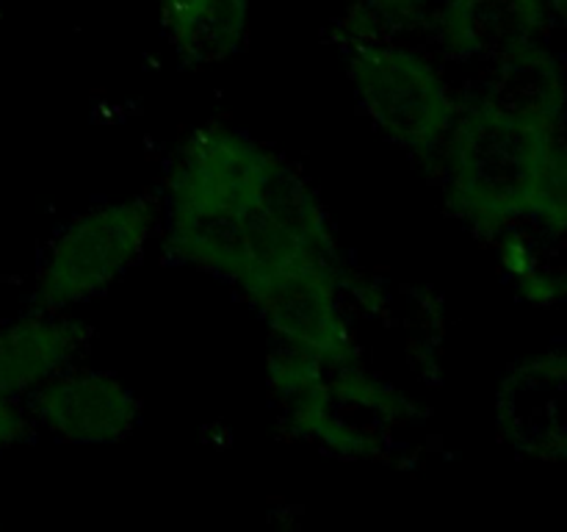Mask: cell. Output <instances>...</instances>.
<instances>
[{
    "label": "cell",
    "mask_w": 567,
    "mask_h": 532,
    "mask_svg": "<svg viewBox=\"0 0 567 532\" xmlns=\"http://www.w3.org/2000/svg\"><path fill=\"white\" fill-rule=\"evenodd\" d=\"M31 421L66 443H114L138 421V399L116 375L72 364L28 393Z\"/></svg>",
    "instance_id": "cell-4"
},
{
    "label": "cell",
    "mask_w": 567,
    "mask_h": 532,
    "mask_svg": "<svg viewBox=\"0 0 567 532\" xmlns=\"http://www.w3.org/2000/svg\"><path fill=\"white\" fill-rule=\"evenodd\" d=\"M28 424H31V413L20 402V397L0 391V449L20 441L28 432Z\"/></svg>",
    "instance_id": "cell-7"
},
{
    "label": "cell",
    "mask_w": 567,
    "mask_h": 532,
    "mask_svg": "<svg viewBox=\"0 0 567 532\" xmlns=\"http://www.w3.org/2000/svg\"><path fill=\"white\" fill-rule=\"evenodd\" d=\"M291 166L238 127L210 122L188 133L164 188L166 247L225 280L238 238L264 214Z\"/></svg>",
    "instance_id": "cell-1"
},
{
    "label": "cell",
    "mask_w": 567,
    "mask_h": 532,
    "mask_svg": "<svg viewBox=\"0 0 567 532\" xmlns=\"http://www.w3.org/2000/svg\"><path fill=\"white\" fill-rule=\"evenodd\" d=\"M89 327L70 310L37 308L0 327V391L28 397L86 349Z\"/></svg>",
    "instance_id": "cell-5"
},
{
    "label": "cell",
    "mask_w": 567,
    "mask_h": 532,
    "mask_svg": "<svg viewBox=\"0 0 567 532\" xmlns=\"http://www.w3.org/2000/svg\"><path fill=\"white\" fill-rule=\"evenodd\" d=\"M441 0H358L347 20L341 22L343 42H369V39H399L415 28L430 25Z\"/></svg>",
    "instance_id": "cell-6"
},
{
    "label": "cell",
    "mask_w": 567,
    "mask_h": 532,
    "mask_svg": "<svg viewBox=\"0 0 567 532\" xmlns=\"http://www.w3.org/2000/svg\"><path fill=\"white\" fill-rule=\"evenodd\" d=\"M158 208L147 197L97 203L66 222L37 269V305L75 310L114 286L147 249Z\"/></svg>",
    "instance_id": "cell-3"
},
{
    "label": "cell",
    "mask_w": 567,
    "mask_h": 532,
    "mask_svg": "<svg viewBox=\"0 0 567 532\" xmlns=\"http://www.w3.org/2000/svg\"><path fill=\"white\" fill-rule=\"evenodd\" d=\"M347 48L349 81L377 131L421 164H435L460 111V94L443 66L402 39Z\"/></svg>",
    "instance_id": "cell-2"
}]
</instances>
